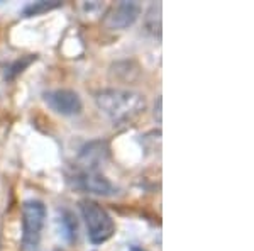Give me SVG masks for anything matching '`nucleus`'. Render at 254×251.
Returning a JSON list of instances; mask_svg holds the SVG:
<instances>
[{"label":"nucleus","instance_id":"nucleus-1","mask_svg":"<svg viewBox=\"0 0 254 251\" xmlns=\"http://www.w3.org/2000/svg\"><path fill=\"white\" fill-rule=\"evenodd\" d=\"M95 104L114 124H127L144 112L146 98L139 92L127 88H104L97 92Z\"/></svg>","mask_w":254,"mask_h":251},{"label":"nucleus","instance_id":"nucleus-2","mask_svg":"<svg viewBox=\"0 0 254 251\" xmlns=\"http://www.w3.org/2000/svg\"><path fill=\"white\" fill-rule=\"evenodd\" d=\"M80 212L85 226H87L88 238L93 245H102L112 238L114 231H116V224H114L110 214L100 204L93 202V200H81Z\"/></svg>","mask_w":254,"mask_h":251},{"label":"nucleus","instance_id":"nucleus-3","mask_svg":"<svg viewBox=\"0 0 254 251\" xmlns=\"http://www.w3.org/2000/svg\"><path fill=\"white\" fill-rule=\"evenodd\" d=\"M46 205L41 200H26L22 205V245L26 250H34L39 243L46 222Z\"/></svg>","mask_w":254,"mask_h":251},{"label":"nucleus","instance_id":"nucleus-4","mask_svg":"<svg viewBox=\"0 0 254 251\" xmlns=\"http://www.w3.org/2000/svg\"><path fill=\"white\" fill-rule=\"evenodd\" d=\"M139 15H141V3L136 0H122L109 10V14L104 19V24L114 31L127 29L136 22Z\"/></svg>","mask_w":254,"mask_h":251},{"label":"nucleus","instance_id":"nucleus-5","mask_svg":"<svg viewBox=\"0 0 254 251\" xmlns=\"http://www.w3.org/2000/svg\"><path fill=\"white\" fill-rule=\"evenodd\" d=\"M44 102L60 116H76L81 112V98L76 92L68 88H56L44 93Z\"/></svg>","mask_w":254,"mask_h":251},{"label":"nucleus","instance_id":"nucleus-6","mask_svg":"<svg viewBox=\"0 0 254 251\" xmlns=\"http://www.w3.org/2000/svg\"><path fill=\"white\" fill-rule=\"evenodd\" d=\"M76 187L81 190L93 193V195H102V197H110L117 192V188L114 187V183L109 178H105L104 175L97 173L95 170H83L75 176Z\"/></svg>","mask_w":254,"mask_h":251},{"label":"nucleus","instance_id":"nucleus-7","mask_svg":"<svg viewBox=\"0 0 254 251\" xmlns=\"http://www.w3.org/2000/svg\"><path fill=\"white\" fill-rule=\"evenodd\" d=\"M109 158V146L105 141H92L85 145L80 151V162L93 171V168Z\"/></svg>","mask_w":254,"mask_h":251},{"label":"nucleus","instance_id":"nucleus-8","mask_svg":"<svg viewBox=\"0 0 254 251\" xmlns=\"http://www.w3.org/2000/svg\"><path fill=\"white\" fill-rule=\"evenodd\" d=\"M144 26L151 34H161V3L159 2H154L149 5L144 15Z\"/></svg>","mask_w":254,"mask_h":251},{"label":"nucleus","instance_id":"nucleus-9","mask_svg":"<svg viewBox=\"0 0 254 251\" xmlns=\"http://www.w3.org/2000/svg\"><path fill=\"white\" fill-rule=\"evenodd\" d=\"M61 3L63 2H60V0H39V2L29 3V5L24 7L22 14L26 17H32V15H39L53 9H58V7H61Z\"/></svg>","mask_w":254,"mask_h":251},{"label":"nucleus","instance_id":"nucleus-10","mask_svg":"<svg viewBox=\"0 0 254 251\" xmlns=\"http://www.w3.org/2000/svg\"><path fill=\"white\" fill-rule=\"evenodd\" d=\"M60 226H61V233H63L64 240L69 241V243L76 240V234H78V226H76V221H75V217L71 216V212H68V211L61 212Z\"/></svg>","mask_w":254,"mask_h":251},{"label":"nucleus","instance_id":"nucleus-11","mask_svg":"<svg viewBox=\"0 0 254 251\" xmlns=\"http://www.w3.org/2000/svg\"><path fill=\"white\" fill-rule=\"evenodd\" d=\"M34 60H36V56H32V55H29V56H27V58L17 60V61H15V63L10 67L9 78H14L15 75H17V73L24 72V68H26V67H29V65H31V61H34Z\"/></svg>","mask_w":254,"mask_h":251},{"label":"nucleus","instance_id":"nucleus-12","mask_svg":"<svg viewBox=\"0 0 254 251\" xmlns=\"http://www.w3.org/2000/svg\"><path fill=\"white\" fill-rule=\"evenodd\" d=\"M154 117L158 122H161V97H158L156 105H154Z\"/></svg>","mask_w":254,"mask_h":251}]
</instances>
